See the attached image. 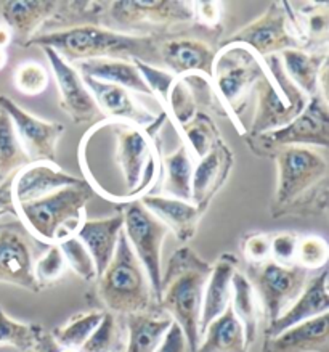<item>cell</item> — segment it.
Instances as JSON below:
<instances>
[{
    "label": "cell",
    "instance_id": "obj_1",
    "mask_svg": "<svg viewBox=\"0 0 329 352\" xmlns=\"http://www.w3.org/2000/svg\"><path fill=\"white\" fill-rule=\"evenodd\" d=\"M164 36L127 34L108 26H76L39 32L32 37L27 47H50L71 65L84 60L114 58L140 60L162 68L159 45Z\"/></svg>",
    "mask_w": 329,
    "mask_h": 352
},
{
    "label": "cell",
    "instance_id": "obj_2",
    "mask_svg": "<svg viewBox=\"0 0 329 352\" xmlns=\"http://www.w3.org/2000/svg\"><path fill=\"white\" fill-rule=\"evenodd\" d=\"M212 264L204 261L190 246H182L170 256L161 278V292L156 307L182 328L190 352H198L199 323L204 287L211 275Z\"/></svg>",
    "mask_w": 329,
    "mask_h": 352
},
{
    "label": "cell",
    "instance_id": "obj_3",
    "mask_svg": "<svg viewBox=\"0 0 329 352\" xmlns=\"http://www.w3.org/2000/svg\"><path fill=\"white\" fill-rule=\"evenodd\" d=\"M92 302L95 309L116 317L157 309L150 280L124 232L119 236L111 263L95 280Z\"/></svg>",
    "mask_w": 329,
    "mask_h": 352
},
{
    "label": "cell",
    "instance_id": "obj_4",
    "mask_svg": "<svg viewBox=\"0 0 329 352\" xmlns=\"http://www.w3.org/2000/svg\"><path fill=\"white\" fill-rule=\"evenodd\" d=\"M93 192L87 182L56 190L44 198L15 208L16 219L31 236L45 245H56L76 235L85 217V206Z\"/></svg>",
    "mask_w": 329,
    "mask_h": 352
},
{
    "label": "cell",
    "instance_id": "obj_5",
    "mask_svg": "<svg viewBox=\"0 0 329 352\" xmlns=\"http://www.w3.org/2000/svg\"><path fill=\"white\" fill-rule=\"evenodd\" d=\"M265 73L264 60L245 45L222 44L212 66V85L225 109L227 118L241 135L246 134L241 122L254 85Z\"/></svg>",
    "mask_w": 329,
    "mask_h": 352
},
{
    "label": "cell",
    "instance_id": "obj_6",
    "mask_svg": "<svg viewBox=\"0 0 329 352\" xmlns=\"http://www.w3.org/2000/svg\"><path fill=\"white\" fill-rule=\"evenodd\" d=\"M265 73L254 85L256 113L245 135H260L289 124L304 111L308 97L286 76L278 55L264 58Z\"/></svg>",
    "mask_w": 329,
    "mask_h": 352
},
{
    "label": "cell",
    "instance_id": "obj_7",
    "mask_svg": "<svg viewBox=\"0 0 329 352\" xmlns=\"http://www.w3.org/2000/svg\"><path fill=\"white\" fill-rule=\"evenodd\" d=\"M329 102L315 95L295 120L280 129L260 135H242L251 151L271 156L284 146H310L326 151L329 145Z\"/></svg>",
    "mask_w": 329,
    "mask_h": 352
},
{
    "label": "cell",
    "instance_id": "obj_8",
    "mask_svg": "<svg viewBox=\"0 0 329 352\" xmlns=\"http://www.w3.org/2000/svg\"><path fill=\"white\" fill-rule=\"evenodd\" d=\"M193 23L192 2L172 0H116L108 2L106 26L140 34L143 28H152L155 34H169L170 28Z\"/></svg>",
    "mask_w": 329,
    "mask_h": 352
},
{
    "label": "cell",
    "instance_id": "obj_9",
    "mask_svg": "<svg viewBox=\"0 0 329 352\" xmlns=\"http://www.w3.org/2000/svg\"><path fill=\"white\" fill-rule=\"evenodd\" d=\"M119 212L124 219V235L131 245L133 254L140 261L150 280L155 301L157 302L161 292L162 278V245L169 230L159 219L152 216L140 203V199H132L119 206Z\"/></svg>",
    "mask_w": 329,
    "mask_h": 352
},
{
    "label": "cell",
    "instance_id": "obj_10",
    "mask_svg": "<svg viewBox=\"0 0 329 352\" xmlns=\"http://www.w3.org/2000/svg\"><path fill=\"white\" fill-rule=\"evenodd\" d=\"M270 158L276 163V190L270 211L283 208L300 193L329 177V163L324 151L310 146H284Z\"/></svg>",
    "mask_w": 329,
    "mask_h": 352
},
{
    "label": "cell",
    "instance_id": "obj_11",
    "mask_svg": "<svg viewBox=\"0 0 329 352\" xmlns=\"http://www.w3.org/2000/svg\"><path fill=\"white\" fill-rule=\"evenodd\" d=\"M223 44L245 45L262 60L289 49H304L291 21L289 2H271L259 18L228 36Z\"/></svg>",
    "mask_w": 329,
    "mask_h": 352
},
{
    "label": "cell",
    "instance_id": "obj_12",
    "mask_svg": "<svg viewBox=\"0 0 329 352\" xmlns=\"http://www.w3.org/2000/svg\"><path fill=\"white\" fill-rule=\"evenodd\" d=\"M266 320L273 322L295 301L308 280V272L297 265H281L275 261L249 267L247 275Z\"/></svg>",
    "mask_w": 329,
    "mask_h": 352
},
{
    "label": "cell",
    "instance_id": "obj_13",
    "mask_svg": "<svg viewBox=\"0 0 329 352\" xmlns=\"http://www.w3.org/2000/svg\"><path fill=\"white\" fill-rule=\"evenodd\" d=\"M0 109L8 114L15 126L18 140L30 163H56V150L65 134V126L61 122L45 121L34 116L8 95H0Z\"/></svg>",
    "mask_w": 329,
    "mask_h": 352
},
{
    "label": "cell",
    "instance_id": "obj_14",
    "mask_svg": "<svg viewBox=\"0 0 329 352\" xmlns=\"http://www.w3.org/2000/svg\"><path fill=\"white\" fill-rule=\"evenodd\" d=\"M161 66L175 78L199 74L212 79V66L217 49L198 36L166 34L159 45Z\"/></svg>",
    "mask_w": 329,
    "mask_h": 352
},
{
    "label": "cell",
    "instance_id": "obj_15",
    "mask_svg": "<svg viewBox=\"0 0 329 352\" xmlns=\"http://www.w3.org/2000/svg\"><path fill=\"white\" fill-rule=\"evenodd\" d=\"M34 246L25 227L0 228V283L15 285L31 293L41 288L34 277Z\"/></svg>",
    "mask_w": 329,
    "mask_h": 352
},
{
    "label": "cell",
    "instance_id": "obj_16",
    "mask_svg": "<svg viewBox=\"0 0 329 352\" xmlns=\"http://www.w3.org/2000/svg\"><path fill=\"white\" fill-rule=\"evenodd\" d=\"M55 76L60 94V108L73 120L74 124H85L90 121L104 120L100 113L93 95L90 94L84 79L71 63L56 54L50 47H42Z\"/></svg>",
    "mask_w": 329,
    "mask_h": 352
},
{
    "label": "cell",
    "instance_id": "obj_17",
    "mask_svg": "<svg viewBox=\"0 0 329 352\" xmlns=\"http://www.w3.org/2000/svg\"><path fill=\"white\" fill-rule=\"evenodd\" d=\"M85 179L66 173L56 163H30L10 177L13 206L36 201L56 190L84 184Z\"/></svg>",
    "mask_w": 329,
    "mask_h": 352
},
{
    "label": "cell",
    "instance_id": "obj_18",
    "mask_svg": "<svg viewBox=\"0 0 329 352\" xmlns=\"http://www.w3.org/2000/svg\"><path fill=\"white\" fill-rule=\"evenodd\" d=\"M82 78V76H80ZM90 94L93 95L98 104L100 113L104 120L113 122H127L138 127H150L157 120L159 114H155L148 109L135 94L116 84L102 82L90 78H82Z\"/></svg>",
    "mask_w": 329,
    "mask_h": 352
},
{
    "label": "cell",
    "instance_id": "obj_19",
    "mask_svg": "<svg viewBox=\"0 0 329 352\" xmlns=\"http://www.w3.org/2000/svg\"><path fill=\"white\" fill-rule=\"evenodd\" d=\"M235 166V155L223 139L194 166L192 177V201L203 214H206L216 195L225 187Z\"/></svg>",
    "mask_w": 329,
    "mask_h": 352
},
{
    "label": "cell",
    "instance_id": "obj_20",
    "mask_svg": "<svg viewBox=\"0 0 329 352\" xmlns=\"http://www.w3.org/2000/svg\"><path fill=\"white\" fill-rule=\"evenodd\" d=\"M329 312V293H328V270H319V274L307 280L302 293L295 301L265 328V338L280 335L288 328L299 323L312 320V318Z\"/></svg>",
    "mask_w": 329,
    "mask_h": 352
},
{
    "label": "cell",
    "instance_id": "obj_21",
    "mask_svg": "<svg viewBox=\"0 0 329 352\" xmlns=\"http://www.w3.org/2000/svg\"><path fill=\"white\" fill-rule=\"evenodd\" d=\"M140 203L152 216L159 219L166 228L172 232L182 243H188L196 235L198 227L204 216L192 201L170 198L161 193H148L140 198Z\"/></svg>",
    "mask_w": 329,
    "mask_h": 352
},
{
    "label": "cell",
    "instance_id": "obj_22",
    "mask_svg": "<svg viewBox=\"0 0 329 352\" xmlns=\"http://www.w3.org/2000/svg\"><path fill=\"white\" fill-rule=\"evenodd\" d=\"M58 2H0V21L12 32L13 42L27 47L54 16Z\"/></svg>",
    "mask_w": 329,
    "mask_h": 352
},
{
    "label": "cell",
    "instance_id": "obj_23",
    "mask_svg": "<svg viewBox=\"0 0 329 352\" xmlns=\"http://www.w3.org/2000/svg\"><path fill=\"white\" fill-rule=\"evenodd\" d=\"M262 352H329V314L265 338Z\"/></svg>",
    "mask_w": 329,
    "mask_h": 352
},
{
    "label": "cell",
    "instance_id": "obj_24",
    "mask_svg": "<svg viewBox=\"0 0 329 352\" xmlns=\"http://www.w3.org/2000/svg\"><path fill=\"white\" fill-rule=\"evenodd\" d=\"M122 228V214L117 212L116 216L103 219L85 217L79 226L78 232H76V236L82 241L89 254L92 256L97 275L102 274L108 267V264L111 263Z\"/></svg>",
    "mask_w": 329,
    "mask_h": 352
},
{
    "label": "cell",
    "instance_id": "obj_25",
    "mask_svg": "<svg viewBox=\"0 0 329 352\" xmlns=\"http://www.w3.org/2000/svg\"><path fill=\"white\" fill-rule=\"evenodd\" d=\"M238 264H240V261L235 254L223 253L218 256L216 264L212 265L211 275H209L206 287H204L199 335H203L209 323L230 306L231 278L238 270Z\"/></svg>",
    "mask_w": 329,
    "mask_h": 352
},
{
    "label": "cell",
    "instance_id": "obj_26",
    "mask_svg": "<svg viewBox=\"0 0 329 352\" xmlns=\"http://www.w3.org/2000/svg\"><path fill=\"white\" fill-rule=\"evenodd\" d=\"M76 71L82 78H90L102 82L116 84L126 87L132 94H141L155 100L151 89L143 79L140 71L132 61L127 60H114V58H97V60H84L73 65Z\"/></svg>",
    "mask_w": 329,
    "mask_h": 352
},
{
    "label": "cell",
    "instance_id": "obj_27",
    "mask_svg": "<svg viewBox=\"0 0 329 352\" xmlns=\"http://www.w3.org/2000/svg\"><path fill=\"white\" fill-rule=\"evenodd\" d=\"M170 325L172 318L159 309L127 316V342L122 352H155Z\"/></svg>",
    "mask_w": 329,
    "mask_h": 352
},
{
    "label": "cell",
    "instance_id": "obj_28",
    "mask_svg": "<svg viewBox=\"0 0 329 352\" xmlns=\"http://www.w3.org/2000/svg\"><path fill=\"white\" fill-rule=\"evenodd\" d=\"M291 82L308 98L318 95V74L328 61V52L289 49L278 55Z\"/></svg>",
    "mask_w": 329,
    "mask_h": 352
},
{
    "label": "cell",
    "instance_id": "obj_29",
    "mask_svg": "<svg viewBox=\"0 0 329 352\" xmlns=\"http://www.w3.org/2000/svg\"><path fill=\"white\" fill-rule=\"evenodd\" d=\"M193 169V158L182 142L172 153H161V195L190 201Z\"/></svg>",
    "mask_w": 329,
    "mask_h": 352
},
{
    "label": "cell",
    "instance_id": "obj_30",
    "mask_svg": "<svg viewBox=\"0 0 329 352\" xmlns=\"http://www.w3.org/2000/svg\"><path fill=\"white\" fill-rule=\"evenodd\" d=\"M230 307L238 320L241 322L242 330H245L246 346L247 349H251L252 344L257 341L262 309L252 283L241 270H236L231 278Z\"/></svg>",
    "mask_w": 329,
    "mask_h": 352
},
{
    "label": "cell",
    "instance_id": "obj_31",
    "mask_svg": "<svg viewBox=\"0 0 329 352\" xmlns=\"http://www.w3.org/2000/svg\"><path fill=\"white\" fill-rule=\"evenodd\" d=\"M201 336L198 352H249L241 322L230 306L209 323Z\"/></svg>",
    "mask_w": 329,
    "mask_h": 352
},
{
    "label": "cell",
    "instance_id": "obj_32",
    "mask_svg": "<svg viewBox=\"0 0 329 352\" xmlns=\"http://www.w3.org/2000/svg\"><path fill=\"white\" fill-rule=\"evenodd\" d=\"M108 2H58L54 16L44 31H58L76 26H106Z\"/></svg>",
    "mask_w": 329,
    "mask_h": 352
},
{
    "label": "cell",
    "instance_id": "obj_33",
    "mask_svg": "<svg viewBox=\"0 0 329 352\" xmlns=\"http://www.w3.org/2000/svg\"><path fill=\"white\" fill-rule=\"evenodd\" d=\"M329 209V177L319 180L293 201L271 212L273 219H326Z\"/></svg>",
    "mask_w": 329,
    "mask_h": 352
},
{
    "label": "cell",
    "instance_id": "obj_34",
    "mask_svg": "<svg viewBox=\"0 0 329 352\" xmlns=\"http://www.w3.org/2000/svg\"><path fill=\"white\" fill-rule=\"evenodd\" d=\"M177 134L180 135L182 144L187 146L193 161L204 158L214 148V145L222 139L211 114L204 111H198L192 121L180 126Z\"/></svg>",
    "mask_w": 329,
    "mask_h": 352
},
{
    "label": "cell",
    "instance_id": "obj_35",
    "mask_svg": "<svg viewBox=\"0 0 329 352\" xmlns=\"http://www.w3.org/2000/svg\"><path fill=\"white\" fill-rule=\"evenodd\" d=\"M47 333L41 323L18 322L0 306V346H12L21 352H37Z\"/></svg>",
    "mask_w": 329,
    "mask_h": 352
},
{
    "label": "cell",
    "instance_id": "obj_36",
    "mask_svg": "<svg viewBox=\"0 0 329 352\" xmlns=\"http://www.w3.org/2000/svg\"><path fill=\"white\" fill-rule=\"evenodd\" d=\"M30 164V160L18 140L15 126L8 114L0 109V182L12 177Z\"/></svg>",
    "mask_w": 329,
    "mask_h": 352
},
{
    "label": "cell",
    "instance_id": "obj_37",
    "mask_svg": "<svg viewBox=\"0 0 329 352\" xmlns=\"http://www.w3.org/2000/svg\"><path fill=\"white\" fill-rule=\"evenodd\" d=\"M103 314L104 312L98 311V309L76 314L69 320H66L63 325L56 327L54 331H50L52 338H54L58 346L80 349L84 342L89 340V336L92 335L95 328L98 327V323L102 322Z\"/></svg>",
    "mask_w": 329,
    "mask_h": 352
},
{
    "label": "cell",
    "instance_id": "obj_38",
    "mask_svg": "<svg viewBox=\"0 0 329 352\" xmlns=\"http://www.w3.org/2000/svg\"><path fill=\"white\" fill-rule=\"evenodd\" d=\"M122 351L121 331H119L117 317L104 312L102 322L95 328L89 340L80 347V352H116Z\"/></svg>",
    "mask_w": 329,
    "mask_h": 352
},
{
    "label": "cell",
    "instance_id": "obj_39",
    "mask_svg": "<svg viewBox=\"0 0 329 352\" xmlns=\"http://www.w3.org/2000/svg\"><path fill=\"white\" fill-rule=\"evenodd\" d=\"M329 259L328 241L319 235L299 236L297 251H295L294 264L305 272L323 270Z\"/></svg>",
    "mask_w": 329,
    "mask_h": 352
},
{
    "label": "cell",
    "instance_id": "obj_40",
    "mask_svg": "<svg viewBox=\"0 0 329 352\" xmlns=\"http://www.w3.org/2000/svg\"><path fill=\"white\" fill-rule=\"evenodd\" d=\"M61 253L65 256L66 267L73 269L76 275H79L80 278L85 282H95L97 280V269H95L92 256L89 254L87 248H85L82 241H80L76 235H71L68 239L61 240L60 243Z\"/></svg>",
    "mask_w": 329,
    "mask_h": 352
},
{
    "label": "cell",
    "instance_id": "obj_41",
    "mask_svg": "<svg viewBox=\"0 0 329 352\" xmlns=\"http://www.w3.org/2000/svg\"><path fill=\"white\" fill-rule=\"evenodd\" d=\"M66 272V261L58 245H49V248L34 263V277L41 292L47 287H54Z\"/></svg>",
    "mask_w": 329,
    "mask_h": 352
},
{
    "label": "cell",
    "instance_id": "obj_42",
    "mask_svg": "<svg viewBox=\"0 0 329 352\" xmlns=\"http://www.w3.org/2000/svg\"><path fill=\"white\" fill-rule=\"evenodd\" d=\"M15 80V87L30 97H36L45 92L49 87V71L44 65L37 63V61H25V63L18 65L13 76Z\"/></svg>",
    "mask_w": 329,
    "mask_h": 352
},
{
    "label": "cell",
    "instance_id": "obj_43",
    "mask_svg": "<svg viewBox=\"0 0 329 352\" xmlns=\"http://www.w3.org/2000/svg\"><path fill=\"white\" fill-rule=\"evenodd\" d=\"M271 235L264 232L247 233L241 241V253L249 267L262 265L271 261V248H270Z\"/></svg>",
    "mask_w": 329,
    "mask_h": 352
},
{
    "label": "cell",
    "instance_id": "obj_44",
    "mask_svg": "<svg viewBox=\"0 0 329 352\" xmlns=\"http://www.w3.org/2000/svg\"><path fill=\"white\" fill-rule=\"evenodd\" d=\"M299 235L294 232H280L271 236V261L281 265H294Z\"/></svg>",
    "mask_w": 329,
    "mask_h": 352
},
{
    "label": "cell",
    "instance_id": "obj_45",
    "mask_svg": "<svg viewBox=\"0 0 329 352\" xmlns=\"http://www.w3.org/2000/svg\"><path fill=\"white\" fill-rule=\"evenodd\" d=\"M193 6V21L204 31H222V2H192Z\"/></svg>",
    "mask_w": 329,
    "mask_h": 352
},
{
    "label": "cell",
    "instance_id": "obj_46",
    "mask_svg": "<svg viewBox=\"0 0 329 352\" xmlns=\"http://www.w3.org/2000/svg\"><path fill=\"white\" fill-rule=\"evenodd\" d=\"M155 352H190V346L187 338H185L182 328L172 322V325L166 333L164 340L157 346Z\"/></svg>",
    "mask_w": 329,
    "mask_h": 352
},
{
    "label": "cell",
    "instance_id": "obj_47",
    "mask_svg": "<svg viewBox=\"0 0 329 352\" xmlns=\"http://www.w3.org/2000/svg\"><path fill=\"white\" fill-rule=\"evenodd\" d=\"M37 352H80V349H76V347L58 346L54 338H52V333H47V336L44 338V341H42V344Z\"/></svg>",
    "mask_w": 329,
    "mask_h": 352
},
{
    "label": "cell",
    "instance_id": "obj_48",
    "mask_svg": "<svg viewBox=\"0 0 329 352\" xmlns=\"http://www.w3.org/2000/svg\"><path fill=\"white\" fill-rule=\"evenodd\" d=\"M12 42H13V37H12L10 30H8L5 25L0 23V49L7 50V47L10 45Z\"/></svg>",
    "mask_w": 329,
    "mask_h": 352
},
{
    "label": "cell",
    "instance_id": "obj_49",
    "mask_svg": "<svg viewBox=\"0 0 329 352\" xmlns=\"http://www.w3.org/2000/svg\"><path fill=\"white\" fill-rule=\"evenodd\" d=\"M7 61H8V54H7V50H2V49H0V69L5 68Z\"/></svg>",
    "mask_w": 329,
    "mask_h": 352
},
{
    "label": "cell",
    "instance_id": "obj_50",
    "mask_svg": "<svg viewBox=\"0 0 329 352\" xmlns=\"http://www.w3.org/2000/svg\"><path fill=\"white\" fill-rule=\"evenodd\" d=\"M3 216H7V212H3V211H2V209H0V219H2Z\"/></svg>",
    "mask_w": 329,
    "mask_h": 352
},
{
    "label": "cell",
    "instance_id": "obj_51",
    "mask_svg": "<svg viewBox=\"0 0 329 352\" xmlns=\"http://www.w3.org/2000/svg\"><path fill=\"white\" fill-rule=\"evenodd\" d=\"M116 352H122V351H116Z\"/></svg>",
    "mask_w": 329,
    "mask_h": 352
}]
</instances>
